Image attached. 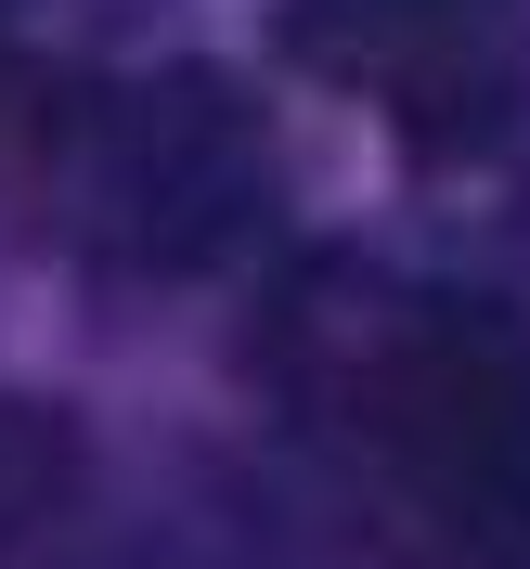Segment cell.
I'll return each mask as SVG.
<instances>
[{
	"instance_id": "2",
	"label": "cell",
	"mask_w": 530,
	"mask_h": 569,
	"mask_svg": "<svg viewBox=\"0 0 530 569\" xmlns=\"http://www.w3.org/2000/svg\"><path fill=\"white\" fill-rule=\"evenodd\" d=\"M78 220L104 259L142 272H208L259 220V130L220 78H142L117 104H91L78 142Z\"/></svg>"
},
{
	"instance_id": "1",
	"label": "cell",
	"mask_w": 530,
	"mask_h": 569,
	"mask_svg": "<svg viewBox=\"0 0 530 569\" xmlns=\"http://www.w3.org/2000/svg\"><path fill=\"white\" fill-rule=\"evenodd\" d=\"M272 39L414 156L492 142L530 91V0H272Z\"/></svg>"
},
{
	"instance_id": "3",
	"label": "cell",
	"mask_w": 530,
	"mask_h": 569,
	"mask_svg": "<svg viewBox=\"0 0 530 569\" xmlns=\"http://www.w3.org/2000/svg\"><path fill=\"white\" fill-rule=\"evenodd\" d=\"M389 453L440 518L466 531H530V350L518 323L440 311L389 350Z\"/></svg>"
}]
</instances>
